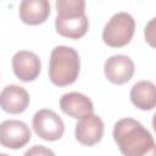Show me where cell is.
Listing matches in <instances>:
<instances>
[{"label": "cell", "mask_w": 156, "mask_h": 156, "mask_svg": "<svg viewBox=\"0 0 156 156\" xmlns=\"http://www.w3.org/2000/svg\"><path fill=\"white\" fill-rule=\"evenodd\" d=\"M0 156H10V155H7V154H0Z\"/></svg>", "instance_id": "obj_16"}, {"label": "cell", "mask_w": 156, "mask_h": 156, "mask_svg": "<svg viewBox=\"0 0 156 156\" xmlns=\"http://www.w3.org/2000/svg\"><path fill=\"white\" fill-rule=\"evenodd\" d=\"M130 100L140 110L150 111L156 105V88L150 80H140L132 87Z\"/></svg>", "instance_id": "obj_13"}, {"label": "cell", "mask_w": 156, "mask_h": 156, "mask_svg": "<svg viewBox=\"0 0 156 156\" xmlns=\"http://www.w3.org/2000/svg\"><path fill=\"white\" fill-rule=\"evenodd\" d=\"M15 76L23 82L34 80L41 69V62L37 54L28 50H20L12 57Z\"/></svg>", "instance_id": "obj_7"}, {"label": "cell", "mask_w": 156, "mask_h": 156, "mask_svg": "<svg viewBox=\"0 0 156 156\" xmlns=\"http://www.w3.org/2000/svg\"><path fill=\"white\" fill-rule=\"evenodd\" d=\"M30 140L29 127L17 119H7L0 123V144L9 149H21Z\"/></svg>", "instance_id": "obj_6"}, {"label": "cell", "mask_w": 156, "mask_h": 156, "mask_svg": "<svg viewBox=\"0 0 156 156\" xmlns=\"http://www.w3.org/2000/svg\"><path fill=\"white\" fill-rule=\"evenodd\" d=\"M135 21L128 12H117L105 24L102 30V40L112 48L127 45L134 34Z\"/></svg>", "instance_id": "obj_4"}, {"label": "cell", "mask_w": 156, "mask_h": 156, "mask_svg": "<svg viewBox=\"0 0 156 156\" xmlns=\"http://www.w3.org/2000/svg\"><path fill=\"white\" fill-rule=\"evenodd\" d=\"M33 129L38 136L48 141L58 140L65 132V124L61 117L52 110L43 108L35 112L32 122Z\"/></svg>", "instance_id": "obj_5"}, {"label": "cell", "mask_w": 156, "mask_h": 156, "mask_svg": "<svg viewBox=\"0 0 156 156\" xmlns=\"http://www.w3.org/2000/svg\"><path fill=\"white\" fill-rule=\"evenodd\" d=\"M74 133H76V139L80 144L91 146L102 139L104 122L99 116L94 113L87 115L79 118L78 123L76 124Z\"/></svg>", "instance_id": "obj_9"}, {"label": "cell", "mask_w": 156, "mask_h": 156, "mask_svg": "<svg viewBox=\"0 0 156 156\" xmlns=\"http://www.w3.org/2000/svg\"><path fill=\"white\" fill-rule=\"evenodd\" d=\"M154 22H155V18H152L151 21H150V23L145 27V38L149 40V43L151 44V45H154V43H152V37H151V33H152V26H154Z\"/></svg>", "instance_id": "obj_15"}, {"label": "cell", "mask_w": 156, "mask_h": 156, "mask_svg": "<svg viewBox=\"0 0 156 156\" xmlns=\"http://www.w3.org/2000/svg\"><path fill=\"white\" fill-rule=\"evenodd\" d=\"M60 107L66 115L73 118H82L94 111L91 100L87 95L77 91L63 94L60 99Z\"/></svg>", "instance_id": "obj_11"}, {"label": "cell", "mask_w": 156, "mask_h": 156, "mask_svg": "<svg viewBox=\"0 0 156 156\" xmlns=\"http://www.w3.org/2000/svg\"><path fill=\"white\" fill-rule=\"evenodd\" d=\"M23 156H55L54 151L44 145H34L28 149Z\"/></svg>", "instance_id": "obj_14"}, {"label": "cell", "mask_w": 156, "mask_h": 156, "mask_svg": "<svg viewBox=\"0 0 156 156\" xmlns=\"http://www.w3.org/2000/svg\"><path fill=\"white\" fill-rule=\"evenodd\" d=\"M113 139L123 156H156L151 133L136 119L127 117L117 121Z\"/></svg>", "instance_id": "obj_1"}, {"label": "cell", "mask_w": 156, "mask_h": 156, "mask_svg": "<svg viewBox=\"0 0 156 156\" xmlns=\"http://www.w3.org/2000/svg\"><path fill=\"white\" fill-rule=\"evenodd\" d=\"M29 105L28 91L16 84L7 85L0 93V107L9 113L17 115L26 111Z\"/></svg>", "instance_id": "obj_10"}, {"label": "cell", "mask_w": 156, "mask_h": 156, "mask_svg": "<svg viewBox=\"0 0 156 156\" xmlns=\"http://www.w3.org/2000/svg\"><path fill=\"white\" fill-rule=\"evenodd\" d=\"M84 0H57V17L55 20L56 32L60 35L71 39L83 37L89 27V21L84 13Z\"/></svg>", "instance_id": "obj_2"}, {"label": "cell", "mask_w": 156, "mask_h": 156, "mask_svg": "<svg viewBox=\"0 0 156 156\" xmlns=\"http://www.w3.org/2000/svg\"><path fill=\"white\" fill-rule=\"evenodd\" d=\"M50 15L48 0H23L20 4V17L23 23L37 26L46 21Z\"/></svg>", "instance_id": "obj_12"}, {"label": "cell", "mask_w": 156, "mask_h": 156, "mask_svg": "<svg viewBox=\"0 0 156 156\" xmlns=\"http://www.w3.org/2000/svg\"><path fill=\"white\" fill-rule=\"evenodd\" d=\"M80 60L78 52L65 45L52 49L49 63V78L57 87H66L76 82L79 74Z\"/></svg>", "instance_id": "obj_3"}, {"label": "cell", "mask_w": 156, "mask_h": 156, "mask_svg": "<svg viewBox=\"0 0 156 156\" xmlns=\"http://www.w3.org/2000/svg\"><path fill=\"white\" fill-rule=\"evenodd\" d=\"M104 72L106 78L117 85L124 84L133 77L134 62L126 55H112L104 65Z\"/></svg>", "instance_id": "obj_8"}]
</instances>
